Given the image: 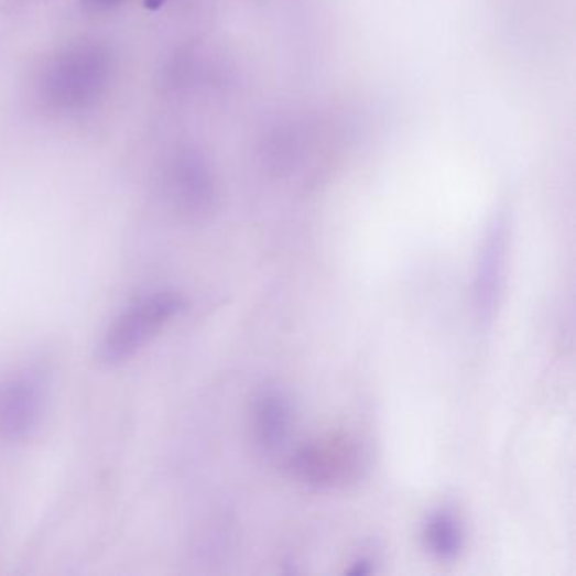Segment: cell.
<instances>
[{"label": "cell", "instance_id": "1", "mask_svg": "<svg viewBox=\"0 0 576 576\" xmlns=\"http://www.w3.org/2000/svg\"><path fill=\"white\" fill-rule=\"evenodd\" d=\"M182 306L178 294L171 291L142 294L113 319L98 345V360L112 367L131 359L178 315Z\"/></svg>", "mask_w": 576, "mask_h": 576}, {"label": "cell", "instance_id": "2", "mask_svg": "<svg viewBox=\"0 0 576 576\" xmlns=\"http://www.w3.org/2000/svg\"><path fill=\"white\" fill-rule=\"evenodd\" d=\"M293 468L300 479L312 486H347L362 468V454L354 439L334 436L300 449Z\"/></svg>", "mask_w": 576, "mask_h": 576}, {"label": "cell", "instance_id": "3", "mask_svg": "<svg viewBox=\"0 0 576 576\" xmlns=\"http://www.w3.org/2000/svg\"><path fill=\"white\" fill-rule=\"evenodd\" d=\"M508 242V215L499 211L489 224L475 271V312L482 323L492 322L504 291Z\"/></svg>", "mask_w": 576, "mask_h": 576}, {"label": "cell", "instance_id": "4", "mask_svg": "<svg viewBox=\"0 0 576 576\" xmlns=\"http://www.w3.org/2000/svg\"><path fill=\"white\" fill-rule=\"evenodd\" d=\"M44 384L33 372H19L0 381V439L28 438L44 411Z\"/></svg>", "mask_w": 576, "mask_h": 576}, {"label": "cell", "instance_id": "5", "mask_svg": "<svg viewBox=\"0 0 576 576\" xmlns=\"http://www.w3.org/2000/svg\"><path fill=\"white\" fill-rule=\"evenodd\" d=\"M291 406L278 389H265L258 395L252 411V432L259 448L274 454L283 448L290 435Z\"/></svg>", "mask_w": 576, "mask_h": 576}, {"label": "cell", "instance_id": "6", "mask_svg": "<svg viewBox=\"0 0 576 576\" xmlns=\"http://www.w3.org/2000/svg\"><path fill=\"white\" fill-rule=\"evenodd\" d=\"M424 543L439 562H454L464 547V530L458 515L452 509L432 512L424 524Z\"/></svg>", "mask_w": 576, "mask_h": 576}, {"label": "cell", "instance_id": "7", "mask_svg": "<svg viewBox=\"0 0 576 576\" xmlns=\"http://www.w3.org/2000/svg\"><path fill=\"white\" fill-rule=\"evenodd\" d=\"M167 0H144V8L149 11H157V9L163 8L166 4Z\"/></svg>", "mask_w": 576, "mask_h": 576}, {"label": "cell", "instance_id": "8", "mask_svg": "<svg viewBox=\"0 0 576 576\" xmlns=\"http://www.w3.org/2000/svg\"><path fill=\"white\" fill-rule=\"evenodd\" d=\"M91 4L97 8H109V6L116 4L119 0H90Z\"/></svg>", "mask_w": 576, "mask_h": 576}]
</instances>
